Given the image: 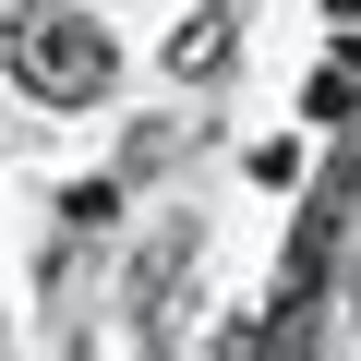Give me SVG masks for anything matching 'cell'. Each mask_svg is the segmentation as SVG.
I'll return each instance as SVG.
<instances>
[{"label": "cell", "mask_w": 361, "mask_h": 361, "mask_svg": "<svg viewBox=\"0 0 361 361\" xmlns=\"http://www.w3.org/2000/svg\"><path fill=\"white\" fill-rule=\"evenodd\" d=\"M109 73H121L109 25H85V13H25V25H13V85H25V97L85 109V97H109Z\"/></svg>", "instance_id": "1"}, {"label": "cell", "mask_w": 361, "mask_h": 361, "mask_svg": "<svg viewBox=\"0 0 361 361\" xmlns=\"http://www.w3.org/2000/svg\"><path fill=\"white\" fill-rule=\"evenodd\" d=\"M217 61H229V13H193L169 37V73H217Z\"/></svg>", "instance_id": "2"}, {"label": "cell", "mask_w": 361, "mask_h": 361, "mask_svg": "<svg viewBox=\"0 0 361 361\" xmlns=\"http://www.w3.org/2000/svg\"><path fill=\"white\" fill-rule=\"evenodd\" d=\"M349 97H361V37H349V49L313 73V121H349Z\"/></svg>", "instance_id": "3"}, {"label": "cell", "mask_w": 361, "mask_h": 361, "mask_svg": "<svg viewBox=\"0 0 361 361\" xmlns=\"http://www.w3.org/2000/svg\"><path fill=\"white\" fill-rule=\"evenodd\" d=\"M25 13H37V0H0V37H13V25H25Z\"/></svg>", "instance_id": "4"}, {"label": "cell", "mask_w": 361, "mask_h": 361, "mask_svg": "<svg viewBox=\"0 0 361 361\" xmlns=\"http://www.w3.org/2000/svg\"><path fill=\"white\" fill-rule=\"evenodd\" d=\"M325 13H361V0H325Z\"/></svg>", "instance_id": "5"}]
</instances>
